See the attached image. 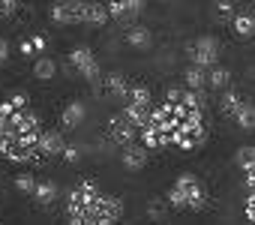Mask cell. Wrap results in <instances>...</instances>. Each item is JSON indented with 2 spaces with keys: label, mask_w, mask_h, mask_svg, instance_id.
Returning a JSON list of instances; mask_svg holds the SVG:
<instances>
[{
  "label": "cell",
  "mask_w": 255,
  "mask_h": 225,
  "mask_svg": "<svg viewBox=\"0 0 255 225\" xmlns=\"http://www.w3.org/2000/svg\"><path fill=\"white\" fill-rule=\"evenodd\" d=\"M165 204L174 207V210H204L207 207V189L195 174L183 171L171 183V189L165 195Z\"/></svg>",
  "instance_id": "obj_1"
},
{
  "label": "cell",
  "mask_w": 255,
  "mask_h": 225,
  "mask_svg": "<svg viewBox=\"0 0 255 225\" xmlns=\"http://www.w3.org/2000/svg\"><path fill=\"white\" fill-rule=\"evenodd\" d=\"M102 198V189L96 186V180H81L72 186L69 198H66V219L69 225H84V213Z\"/></svg>",
  "instance_id": "obj_2"
},
{
  "label": "cell",
  "mask_w": 255,
  "mask_h": 225,
  "mask_svg": "<svg viewBox=\"0 0 255 225\" xmlns=\"http://www.w3.org/2000/svg\"><path fill=\"white\" fill-rule=\"evenodd\" d=\"M123 216V201L117 195H105L84 213V225H117Z\"/></svg>",
  "instance_id": "obj_3"
},
{
  "label": "cell",
  "mask_w": 255,
  "mask_h": 225,
  "mask_svg": "<svg viewBox=\"0 0 255 225\" xmlns=\"http://www.w3.org/2000/svg\"><path fill=\"white\" fill-rule=\"evenodd\" d=\"M189 60H192V66H198V69H213V66H219V39L216 36H210V33H204V36H198V39H192L189 42Z\"/></svg>",
  "instance_id": "obj_4"
},
{
  "label": "cell",
  "mask_w": 255,
  "mask_h": 225,
  "mask_svg": "<svg viewBox=\"0 0 255 225\" xmlns=\"http://www.w3.org/2000/svg\"><path fill=\"white\" fill-rule=\"evenodd\" d=\"M48 18L54 24H87V3L84 0H63L48 9Z\"/></svg>",
  "instance_id": "obj_5"
},
{
  "label": "cell",
  "mask_w": 255,
  "mask_h": 225,
  "mask_svg": "<svg viewBox=\"0 0 255 225\" xmlns=\"http://www.w3.org/2000/svg\"><path fill=\"white\" fill-rule=\"evenodd\" d=\"M69 63L78 69V78H84V81H96V78L102 75V66H99L96 54H93L87 45H75V48L69 51Z\"/></svg>",
  "instance_id": "obj_6"
},
{
  "label": "cell",
  "mask_w": 255,
  "mask_h": 225,
  "mask_svg": "<svg viewBox=\"0 0 255 225\" xmlns=\"http://www.w3.org/2000/svg\"><path fill=\"white\" fill-rule=\"evenodd\" d=\"M108 135H111L120 147H129V144H135L138 129L123 117V111H117V114H111V117H108Z\"/></svg>",
  "instance_id": "obj_7"
},
{
  "label": "cell",
  "mask_w": 255,
  "mask_h": 225,
  "mask_svg": "<svg viewBox=\"0 0 255 225\" xmlns=\"http://www.w3.org/2000/svg\"><path fill=\"white\" fill-rule=\"evenodd\" d=\"M108 6V18H114V21H132V18H138L141 12H144V0H111V3H105Z\"/></svg>",
  "instance_id": "obj_8"
},
{
  "label": "cell",
  "mask_w": 255,
  "mask_h": 225,
  "mask_svg": "<svg viewBox=\"0 0 255 225\" xmlns=\"http://www.w3.org/2000/svg\"><path fill=\"white\" fill-rule=\"evenodd\" d=\"M63 150H66L63 135L57 129H42V135H39V156L51 159V156H63Z\"/></svg>",
  "instance_id": "obj_9"
},
{
  "label": "cell",
  "mask_w": 255,
  "mask_h": 225,
  "mask_svg": "<svg viewBox=\"0 0 255 225\" xmlns=\"http://www.w3.org/2000/svg\"><path fill=\"white\" fill-rule=\"evenodd\" d=\"M147 156H150V150L144 147V144H129V147H123V153H120V162H123V168L126 171H141L144 165H147Z\"/></svg>",
  "instance_id": "obj_10"
},
{
  "label": "cell",
  "mask_w": 255,
  "mask_h": 225,
  "mask_svg": "<svg viewBox=\"0 0 255 225\" xmlns=\"http://www.w3.org/2000/svg\"><path fill=\"white\" fill-rule=\"evenodd\" d=\"M105 93L108 96H114V99H120V102H126L129 99V90H132V81L126 78L123 72H111V75H105Z\"/></svg>",
  "instance_id": "obj_11"
},
{
  "label": "cell",
  "mask_w": 255,
  "mask_h": 225,
  "mask_svg": "<svg viewBox=\"0 0 255 225\" xmlns=\"http://www.w3.org/2000/svg\"><path fill=\"white\" fill-rule=\"evenodd\" d=\"M231 30H234V36L237 39H252L255 36V12L249 9H240L234 18H231Z\"/></svg>",
  "instance_id": "obj_12"
},
{
  "label": "cell",
  "mask_w": 255,
  "mask_h": 225,
  "mask_svg": "<svg viewBox=\"0 0 255 225\" xmlns=\"http://www.w3.org/2000/svg\"><path fill=\"white\" fill-rule=\"evenodd\" d=\"M84 114H87L84 102H78V99L66 102V108L60 111V123H63V129H78V126H81V120H84Z\"/></svg>",
  "instance_id": "obj_13"
},
{
  "label": "cell",
  "mask_w": 255,
  "mask_h": 225,
  "mask_svg": "<svg viewBox=\"0 0 255 225\" xmlns=\"http://www.w3.org/2000/svg\"><path fill=\"white\" fill-rule=\"evenodd\" d=\"M126 45H132V48H138V51H147V48L153 45V33H150V27H144V24L129 27V30H126Z\"/></svg>",
  "instance_id": "obj_14"
},
{
  "label": "cell",
  "mask_w": 255,
  "mask_h": 225,
  "mask_svg": "<svg viewBox=\"0 0 255 225\" xmlns=\"http://www.w3.org/2000/svg\"><path fill=\"white\" fill-rule=\"evenodd\" d=\"M183 87L192 90V93H204L207 90V69H198V66H186L183 72Z\"/></svg>",
  "instance_id": "obj_15"
},
{
  "label": "cell",
  "mask_w": 255,
  "mask_h": 225,
  "mask_svg": "<svg viewBox=\"0 0 255 225\" xmlns=\"http://www.w3.org/2000/svg\"><path fill=\"white\" fill-rule=\"evenodd\" d=\"M39 207H48V204H54V198H57V183L54 180H39L36 183V189H33V195H30Z\"/></svg>",
  "instance_id": "obj_16"
},
{
  "label": "cell",
  "mask_w": 255,
  "mask_h": 225,
  "mask_svg": "<svg viewBox=\"0 0 255 225\" xmlns=\"http://www.w3.org/2000/svg\"><path fill=\"white\" fill-rule=\"evenodd\" d=\"M240 105H243V96H240L237 90H231V87H228V90H225V93L219 96V111H222L225 117H231V120L237 117V111H240Z\"/></svg>",
  "instance_id": "obj_17"
},
{
  "label": "cell",
  "mask_w": 255,
  "mask_h": 225,
  "mask_svg": "<svg viewBox=\"0 0 255 225\" xmlns=\"http://www.w3.org/2000/svg\"><path fill=\"white\" fill-rule=\"evenodd\" d=\"M234 123H237L243 132H255V102H246V99H243V105H240V111H237Z\"/></svg>",
  "instance_id": "obj_18"
},
{
  "label": "cell",
  "mask_w": 255,
  "mask_h": 225,
  "mask_svg": "<svg viewBox=\"0 0 255 225\" xmlns=\"http://www.w3.org/2000/svg\"><path fill=\"white\" fill-rule=\"evenodd\" d=\"M54 72H57V60L54 57H36L33 60V78H39V81H48V78H54Z\"/></svg>",
  "instance_id": "obj_19"
},
{
  "label": "cell",
  "mask_w": 255,
  "mask_h": 225,
  "mask_svg": "<svg viewBox=\"0 0 255 225\" xmlns=\"http://www.w3.org/2000/svg\"><path fill=\"white\" fill-rule=\"evenodd\" d=\"M228 84H231V72L225 69V66H213L210 72H207V87L210 90H228Z\"/></svg>",
  "instance_id": "obj_20"
},
{
  "label": "cell",
  "mask_w": 255,
  "mask_h": 225,
  "mask_svg": "<svg viewBox=\"0 0 255 225\" xmlns=\"http://www.w3.org/2000/svg\"><path fill=\"white\" fill-rule=\"evenodd\" d=\"M126 105H144V108H153L150 87H144V84H132V90H129V99H126Z\"/></svg>",
  "instance_id": "obj_21"
},
{
  "label": "cell",
  "mask_w": 255,
  "mask_h": 225,
  "mask_svg": "<svg viewBox=\"0 0 255 225\" xmlns=\"http://www.w3.org/2000/svg\"><path fill=\"white\" fill-rule=\"evenodd\" d=\"M234 162H237V168H240V171H249V168L255 165V147H252V144H243V147H237V153H234Z\"/></svg>",
  "instance_id": "obj_22"
},
{
  "label": "cell",
  "mask_w": 255,
  "mask_h": 225,
  "mask_svg": "<svg viewBox=\"0 0 255 225\" xmlns=\"http://www.w3.org/2000/svg\"><path fill=\"white\" fill-rule=\"evenodd\" d=\"M15 141H18L15 129H9L6 123H0V156H6V153L15 147Z\"/></svg>",
  "instance_id": "obj_23"
},
{
  "label": "cell",
  "mask_w": 255,
  "mask_h": 225,
  "mask_svg": "<svg viewBox=\"0 0 255 225\" xmlns=\"http://www.w3.org/2000/svg\"><path fill=\"white\" fill-rule=\"evenodd\" d=\"M108 21V6L105 3H87V24H105Z\"/></svg>",
  "instance_id": "obj_24"
},
{
  "label": "cell",
  "mask_w": 255,
  "mask_h": 225,
  "mask_svg": "<svg viewBox=\"0 0 255 225\" xmlns=\"http://www.w3.org/2000/svg\"><path fill=\"white\" fill-rule=\"evenodd\" d=\"M36 177L33 174H15V189L21 192V195H33V189H36Z\"/></svg>",
  "instance_id": "obj_25"
},
{
  "label": "cell",
  "mask_w": 255,
  "mask_h": 225,
  "mask_svg": "<svg viewBox=\"0 0 255 225\" xmlns=\"http://www.w3.org/2000/svg\"><path fill=\"white\" fill-rule=\"evenodd\" d=\"M213 6H216V15H219V18H228V21L240 12L237 3H231V0H219V3H213Z\"/></svg>",
  "instance_id": "obj_26"
},
{
  "label": "cell",
  "mask_w": 255,
  "mask_h": 225,
  "mask_svg": "<svg viewBox=\"0 0 255 225\" xmlns=\"http://www.w3.org/2000/svg\"><path fill=\"white\" fill-rule=\"evenodd\" d=\"M18 0H0V18H9V15H15L18 12Z\"/></svg>",
  "instance_id": "obj_27"
},
{
  "label": "cell",
  "mask_w": 255,
  "mask_h": 225,
  "mask_svg": "<svg viewBox=\"0 0 255 225\" xmlns=\"http://www.w3.org/2000/svg\"><path fill=\"white\" fill-rule=\"evenodd\" d=\"M27 102H30V99H27V93H21V90H18V93H12V96H9V105H12V108H15V111H24V108H30V105H27Z\"/></svg>",
  "instance_id": "obj_28"
},
{
  "label": "cell",
  "mask_w": 255,
  "mask_h": 225,
  "mask_svg": "<svg viewBox=\"0 0 255 225\" xmlns=\"http://www.w3.org/2000/svg\"><path fill=\"white\" fill-rule=\"evenodd\" d=\"M243 213H246V222L255 225V195H246L243 198Z\"/></svg>",
  "instance_id": "obj_29"
},
{
  "label": "cell",
  "mask_w": 255,
  "mask_h": 225,
  "mask_svg": "<svg viewBox=\"0 0 255 225\" xmlns=\"http://www.w3.org/2000/svg\"><path fill=\"white\" fill-rule=\"evenodd\" d=\"M63 162H69V165H75L78 159H81V150L75 147V144H66V150H63V156H60Z\"/></svg>",
  "instance_id": "obj_30"
},
{
  "label": "cell",
  "mask_w": 255,
  "mask_h": 225,
  "mask_svg": "<svg viewBox=\"0 0 255 225\" xmlns=\"http://www.w3.org/2000/svg\"><path fill=\"white\" fill-rule=\"evenodd\" d=\"M147 213H150L153 219H162V213H165V204H162L159 198H150V204H147Z\"/></svg>",
  "instance_id": "obj_31"
},
{
  "label": "cell",
  "mask_w": 255,
  "mask_h": 225,
  "mask_svg": "<svg viewBox=\"0 0 255 225\" xmlns=\"http://www.w3.org/2000/svg\"><path fill=\"white\" fill-rule=\"evenodd\" d=\"M243 183H246V195H255V165L243 171Z\"/></svg>",
  "instance_id": "obj_32"
},
{
  "label": "cell",
  "mask_w": 255,
  "mask_h": 225,
  "mask_svg": "<svg viewBox=\"0 0 255 225\" xmlns=\"http://www.w3.org/2000/svg\"><path fill=\"white\" fill-rule=\"evenodd\" d=\"M6 60H9V39L0 36V66H3Z\"/></svg>",
  "instance_id": "obj_33"
},
{
  "label": "cell",
  "mask_w": 255,
  "mask_h": 225,
  "mask_svg": "<svg viewBox=\"0 0 255 225\" xmlns=\"http://www.w3.org/2000/svg\"><path fill=\"white\" fill-rule=\"evenodd\" d=\"M30 42H33V51H36V54H39V51H45V45H48V42H45V36H39V33H36V36H30Z\"/></svg>",
  "instance_id": "obj_34"
},
{
  "label": "cell",
  "mask_w": 255,
  "mask_h": 225,
  "mask_svg": "<svg viewBox=\"0 0 255 225\" xmlns=\"http://www.w3.org/2000/svg\"><path fill=\"white\" fill-rule=\"evenodd\" d=\"M18 48H21V54H27V57H33V54H36V51H33V42H30V39H21V45H18Z\"/></svg>",
  "instance_id": "obj_35"
},
{
  "label": "cell",
  "mask_w": 255,
  "mask_h": 225,
  "mask_svg": "<svg viewBox=\"0 0 255 225\" xmlns=\"http://www.w3.org/2000/svg\"><path fill=\"white\" fill-rule=\"evenodd\" d=\"M252 12H255V3H252Z\"/></svg>",
  "instance_id": "obj_36"
}]
</instances>
